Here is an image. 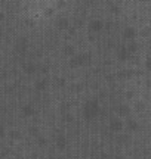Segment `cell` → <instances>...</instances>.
Listing matches in <instances>:
<instances>
[{"label": "cell", "mask_w": 151, "mask_h": 159, "mask_svg": "<svg viewBox=\"0 0 151 159\" xmlns=\"http://www.w3.org/2000/svg\"><path fill=\"white\" fill-rule=\"evenodd\" d=\"M126 37H129V39H132V37H135V30H132V28L126 30Z\"/></svg>", "instance_id": "obj_2"}, {"label": "cell", "mask_w": 151, "mask_h": 159, "mask_svg": "<svg viewBox=\"0 0 151 159\" xmlns=\"http://www.w3.org/2000/svg\"><path fill=\"white\" fill-rule=\"evenodd\" d=\"M141 35H142L144 39H150L151 37V27H144V28L141 30Z\"/></svg>", "instance_id": "obj_1"}, {"label": "cell", "mask_w": 151, "mask_h": 159, "mask_svg": "<svg viewBox=\"0 0 151 159\" xmlns=\"http://www.w3.org/2000/svg\"><path fill=\"white\" fill-rule=\"evenodd\" d=\"M142 2H150V0H142Z\"/></svg>", "instance_id": "obj_4"}, {"label": "cell", "mask_w": 151, "mask_h": 159, "mask_svg": "<svg viewBox=\"0 0 151 159\" xmlns=\"http://www.w3.org/2000/svg\"><path fill=\"white\" fill-rule=\"evenodd\" d=\"M145 66H147V68H148V69H150V71H151V57H148V59H147Z\"/></svg>", "instance_id": "obj_3"}]
</instances>
